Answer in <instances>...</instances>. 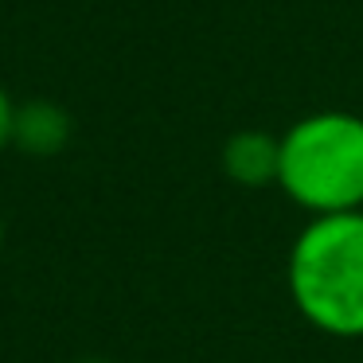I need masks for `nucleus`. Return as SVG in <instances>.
<instances>
[{"instance_id":"7ed1b4c3","label":"nucleus","mask_w":363,"mask_h":363,"mask_svg":"<svg viewBox=\"0 0 363 363\" xmlns=\"http://www.w3.org/2000/svg\"><path fill=\"white\" fill-rule=\"evenodd\" d=\"M74 121L59 102L48 98H32V102L16 106V121H12V145L28 157H55L71 145Z\"/></svg>"},{"instance_id":"0eeeda50","label":"nucleus","mask_w":363,"mask_h":363,"mask_svg":"<svg viewBox=\"0 0 363 363\" xmlns=\"http://www.w3.org/2000/svg\"><path fill=\"white\" fill-rule=\"evenodd\" d=\"M82 363H106V359H82Z\"/></svg>"},{"instance_id":"423d86ee","label":"nucleus","mask_w":363,"mask_h":363,"mask_svg":"<svg viewBox=\"0 0 363 363\" xmlns=\"http://www.w3.org/2000/svg\"><path fill=\"white\" fill-rule=\"evenodd\" d=\"M0 246H4V223H0Z\"/></svg>"},{"instance_id":"20e7f679","label":"nucleus","mask_w":363,"mask_h":363,"mask_svg":"<svg viewBox=\"0 0 363 363\" xmlns=\"http://www.w3.org/2000/svg\"><path fill=\"white\" fill-rule=\"evenodd\" d=\"M277 157H281L277 137H269L266 129H238L223 145V172L242 188H266L277 184Z\"/></svg>"},{"instance_id":"39448f33","label":"nucleus","mask_w":363,"mask_h":363,"mask_svg":"<svg viewBox=\"0 0 363 363\" xmlns=\"http://www.w3.org/2000/svg\"><path fill=\"white\" fill-rule=\"evenodd\" d=\"M12 121H16V102L4 86H0V149L12 145Z\"/></svg>"},{"instance_id":"f03ea898","label":"nucleus","mask_w":363,"mask_h":363,"mask_svg":"<svg viewBox=\"0 0 363 363\" xmlns=\"http://www.w3.org/2000/svg\"><path fill=\"white\" fill-rule=\"evenodd\" d=\"M277 188L289 203L316 215L363 211V118L352 110H316L281 137Z\"/></svg>"},{"instance_id":"f257e3e1","label":"nucleus","mask_w":363,"mask_h":363,"mask_svg":"<svg viewBox=\"0 0 363 363\" xmlns=\"http://www.w3.org/2000/svg\"><path fill=\"white\" fill-rule=\"evenodd\" d=\"M285 285L316 332L363 340V211L308 219L289 246Z\"/></svg>"}]
</instances>
